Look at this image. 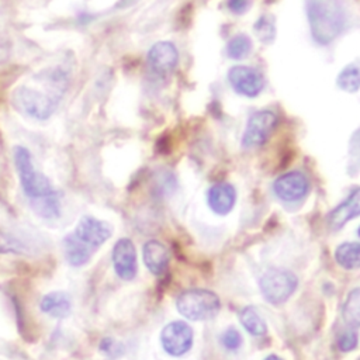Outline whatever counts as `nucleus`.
<instances>
[{"label":"nucleus","instance_id":"23","mask_svg":"<svg viewBox=\"0 0 360 360\" xmlns=\"http://www.w3.org/2000/svg\"><path fill=\"white\" fill-rule=\"evenodd\" d=\"M221 343L228 350H236L242 345V336H240V333L235 328H228L221 335Z\"/></svg>","mask_w":360,"mask_h":360},{"label":"nucleus","instance_id":"5","mask_svg":"<svg viewBox=\"0 0 360 360\" xmlns=\"http://www.w3.org/2000/svg\"><path fill=\"white\" fill-rule=\"evenodd\" d=\"M177 311L190 321H205L214 318L221 302L215 292L202 288H190L183 291L176 301Z\"/></svg>","mask_w":360,"mask_h":360},{"label":"nucleus","instance_id":"11","mask_svg":"<svg viewBox=\"0 0 360 360\" xmlns=\"http://www.w3.org/2000/svg\"><path fill=\"white\" fill-rule=\"evenodd\" d=\"M273 190L280 200L292 202L307 195L309 190V181L301 172H288L276 179Z\"/></svg>","mask_w":360,"mask_h":360},{"label":"nucleus","instance_id":"10","mask_svg":"<svg viewBox=\"0 0 360 360\" xmlns=\"http://www.w3.org/2000/svg\"><path fill=\"white\" fill-rule=\"evenodd\" d=\"M148 68L159 77L169 76L179 62L177 48L169 41H159L150 46L146 55Z\"/></svg>","mask_w":360,"mask_h":360},{"label":"nucleus","instance_id":"21","mask_svg":"<svg viewBox=\"0 0 360 360\" xmlns=\"http://www.w3.org/2000/svg\"><path fill=\"white\" fill-rule=\"evenodd\" d=\"M252 49V41L245 34L235 35L226 45V53L232 59H242L248 56Z\"/></svg>","mask_w":360,"mask_h":360},{"label":"nucleus","instance_id":"8","mask_svg":"<svg viewBox=\"0 0 360 360\" xmlns=\"http://www.w3.org/2000/svg\"><path fill=\"white\" fill-rule=\"evenodd\" d=\"M193 338V329L183 321L167 323L160 333V342L165 352L174 357L183 356L191 349Z\"/></svg>","mask_w":360,"mask_h":360},{"label":"nucleus","instance_id":"29","mask_svg":"<svg viewBox=\"0 0 360 360\" xmlns=\"http://www.w3.org/2000/svg\"><path fill=\"white\" fill-rule=\"evenodd\" d=\"M264 360H283L280 356H277V354H269Z\"/></svg>","mask_w":360,"mask_h":360},{"label":"nucleus","instance_id":"25","mask_svg":"<svg viewBox=\"0 0 360 360\" xmlns=\"http://www.w3.org/2000/svg\"><path fill=\"white\" fill-rule=\"evenodd\" d=\"M349 152H350V156L360 165V128L354 131V134L350 138Z\"/></svg>","mask_w":360,"mask_h":360},{"label":"nucleus","instance_id":"12","mask_svg":"<svg viewBox=\"0 0 360 360\" xmlns=\"http://www.w3.org/2000/svg\"><path fill=\"white\" fill-rule=\"evenodd\" d=\"M114 270L122 280H132L136 276V250L131 239H120L112 249Z\"/></svg>","mask_w":360,"mask_h":360},{"label":"nucleus","instance_id":"30","mask_svg":"<svg viewBox=\"0 0 360 360\" xmlns=\"http://www.w3.org/2000/svg\"><path fill=\"white\" fill-rule=\"evenodd\" d=\"M359 235H360V228H359Z\"/></svg>","mask_w":360,"mask_h":360},{"label":"nucleus","instance_id":"13","mask_svg":"<svg viewBox=\"0 0 360 360\" xmlns=\"http://www.w3.org/2000/svg\"><path fill=\"white\" fill-rule=\"evenodd\" d=\"M236 201V191L233 186L228 183H219L210 187L207 193V202L210 208L218 215H226L231 212Z\"/></svg>","mask_w":360,"mask_h":360},{"label":"nucleus","instance_id":"9","mask_svg":"<svg viewBox=\"0 0 360 360\" xmlns=\"http://www.w3.org/2000/svg\"><path fill=\"white\" fill-rule=\"evenodd\" d=\"M228 80L232 89L245 97H256L264 87L263 75L250 66L236 65L228 70Z\"/></svg>","mask_w":360,"mask_h":360},{"label":"nucleus","instance_id":"2","mask_svg":"<svg viewBox=\"0 0 360 360\" xmlns=\"http://www.w3.org/2000/svg\"><path fill=\"white\" fill-rule=\"evenodd\" d=\"M14 165L22 191L32 208L44 218H58L60 214V197L49 180L35 170L31 153L27 148H14Z\"/></svg>","mask_w":360,"mask_h":360},{"label":"nucleus","instance_id":"1","mask_svg":"<svg viewBox=\"0 0 360 360\" xmlns=\"http://www.w3.org/2000/svg\"><path fill=\"white\" fill-rule=\"evenodd\" d=\"M34 80L39 84H22L13 93L17 110L35 120L49 118L68 89V73L60 68L39 72Z\"/></svg>","mask_w":360,"mask_h":360},{"label":"nucleus","instance_id":"16","mask_svg":"<svg viewBox=\"0 0 360 360\" xmlns=\"http://www.w3.org/2000/svg\"><path fill=\"white\" fill-rule=\"evenodd\" d=\"M42 312L53 316V318H65L70 314L72 302L69 297L62 291H53L46 294L39 304Z\"/></svg>","mask_w":360,"mask_h":360},{"label":"nucleus","instance_id":"15","mask_svg":"<svg viewBox=\"0 0 360 360\" xmlns=\"http://www.w3.org/2000/svg\"><path fill=\"white\" fill-rule=\"evenodd\" d=\"M143 263L148 270L156 276L166 271L169 264V252L166 246L159 240H148L142 249Z\"/></svg>","mask_w":360,"mask_h":360},{"label":"nucleus","instance_id":"7","mask_svg":"<svg viewBox=\"0 0 360 360\" xmlns=\"http://www.w3.org/2000/svg\"><path fill=\"white\" fill-rule=\"evenodd\" d=\"M276 124H277V117L273 111L270 110L256 111L248 120V124L242 136V145L245 148H257L263 145L271 135Z\"/></svg>","mask_w":360,"mask_h":360},{"label":"nucleus","instance_id":"19","mask_svg":"<svg viewBox=\"0 0 360 360\" xmlns=\"http://www.w3.org/2000/svg\"><path fill=\"white\" fill-rule=\"evenodd\" d=\"M240 323L243 328L253 336H262L266 333L267 326L263 321V318L259 315V312L253 307H246L239 314Z\"/></svg>","mask_w":360,"mask_h":360},{"label":"nucleus","instance_id":"27","mask_svg":"<svg viewBox=\"0 0 360 360\" xmlns=\"http://www.w3.org/2000/svg\"><path fill=\"white\" fill-rule=\"evenodd\" d=\"M100 349H101L104 353L110 354V356H112V354L118 356V354L121 353V350H122L121 345L115 343V342H114L112 339H110V338H105V339H103V340H101V343H100Z\"/></svg>","mask_w":360,"mask_h":360},{"label":"nucleus","instance_id":"6","mask_svg":"<svg viewBox=\"0 0 360 360\" xmlns=\"http://www.w3.org/2000/svg\"><path fill=\"white\" fill-rule=\"evenodd\" d=\"M297 284L298 280L294 273L284 269H270L260 278V291L267 302L278 305L291 297Z\"/></svg>","mask_w":360,"mask_h":360},{"label":"nucleus","instance_id":"24","mask_svg":"<svg viewBox=\"0 0 360 360\" xmlns=\"http://www.w3.org/2000/svg\"><path fill=\"white\" fill-rule=\"evenodd\" d=\"M357 346V333L354 330H345L338 338V347L342 352H350Z\"/></svg>","mask_w":360,"mask_h":360},{"label":"nucleus","instance_id":"20","mask_svg":"<svg viewBox=\"0 0 360 360\" xmlns=\"http://www.w3.org/2000/svg\"><path fill=\"white\" fill-rule=\"evenodd\" d=\"M343 319L352 326H360V287L352 290L343 304Z\"/></svg>","mask_w":360,"mask_h":360},{"label":"nucleus","instance_id":"22","mask_svg":"<svg viewBox=\"0 0 360 360\" xmlns=\"http://www.w3.org/2000/svg\"><path fill=\"white\" fill-rule=\"evenodd\" d=\"M255 31L263 42H270L274 38V34H276L273 20L267 15H262L255 24Z\"/></svg>","mask_w":360,"mask_h":360},{"label":"nucleus","instance_id":"26","mask_svg":"<svg viewBox=\"0 0 360 360\" xmlns=\"http://www.w3.org/2000/svg\"><path fill=\"white\" fill-rule=\"evenodd\" d=\"M21 248L17 240L10 239L7 235L0 233V253H7V252H20Z\"/></svg>","mask_w":360,"mask_h":360},{"label":"nucleus","instance_id":"14","mask_svg":"<svg viewBox=\"0 0 360 360\" xmlns=\"http://www.w3.org/2000/svg\"><path fill=\"white\" fill-rule=\"evenodd\" d=\"M360 215V187L356 188L345 202L338 205L328 218L329 226L333 231L340 229L345 224H347L354 217Z\"/></svg>","mask_w":360,"mask_h":360},{"label":"nucleus","instance_id":"3","mask_svg":"<svg viewBox=\"0 0 360 360\" xmlns=\"http://www.w3.org/2000/svg\"><path fill=\"white\" fill-rule=\"evenodd\" d=\"M112 228L105 221L94 217H83L75 231L63 240L68 262L72 266L86 264L91 255L111 236Z\"/></svg>","mask_w":360,"mask_h":360},{"label":"nucleus","instance_id":"28","mask_svg":"<svg viewBox=\"0 0 360 360\" xmlns=\"http://www.w3.org/2000/svg\"><path fill=\"white\" fill-rule=\"evenodd\" d=\"M250 7V0H228V8L235 14H242Z\"/></svg>","mask_w":360,"mask_h":360},{"label":"nucleus","instance_id":"4","mask_svg":"<svg viewBox=\"0 0 360 360\" xmlns=\"http://www.w3.org/2000/svg\"><path fill=\"white\" fill-rule=\"evenodd\" d=\"M311 35L319 45H328L346 27L347 15L340 0H307L305 3Z\"/></svg>","mask_w":360,"mask_h":360},{"label":"nucleus","instance_id":"18","mask_svg":"<svg viewBox=\"0 0 360 360\" xmlns=\"http://www.w3.org/2000/svg\"><path fill=\"white\" fill-rule=\"evenodd\" d=\"M335 259L343 269H360V243L345 242L335 250Z\"/></svg>","mask_w":360,"mask_h":360},{"label":"nucleus","instance_id":"17","mask_svg":"<svg viewBox=\"0 0 360 360\" xmlns=\"http://www.w3.org/2000/svg\"><path fill=\"white\" fill-rule=\"evenodd\" d=\"M336 84L346 93H356L360 89V58L346 65L338 75Z\"/></svg>","mask_w":360,"mask_h":360}]
</instances>
